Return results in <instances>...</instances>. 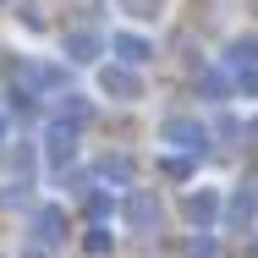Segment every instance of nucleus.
I'll list each match as a JSON object with an SVG mask.
<instances>
[{
	"label": "nucleus",
	"mask_w": 258,
	"mask_h": 258,
	"mask_svg": "<svg viewBox=\"0 0 258 258\" xmlns=\"http://www.w3.org/2000/svg\"><path fill=\"white\" fill-rule=\"evenodd\" d=\"M72 149H77V121L50 115V126H44V154H50V165H72Z\"/></svg>",
	"instance_id": "1"
},
{
	"label": "nucleus",
	"mask_w": 258,
	"mask_h": 258,
	"mask_svg": "<svg viewBox=\"0 0 258 258\" xmlns=\"http://www.w3.org/2000/svg\"><path fill=\"white\" fill-rule=\"evenodd\" d=\"M99 88L110 94V99H138V94H143V83L132 77L126 60H121V66H104V72H99Z\"/></svg>",
	"instance_id": "2"
},
{
	"label": "nucleus",
	"mask_w": 258,
	"mask_h": 258,
	"mask_svg": "<svg viewBox=\"0 0 258 258\" xmlns=\"http://www.w3.org/2000/svg\"><path fill=\"white\" fill-rule=\"evenodd\" d=\"M165 138H170L176 149H204V126H198L192 115H170V121H165Z\"/></svg>",
	"instance_id": "3"
},
{
	"label": "nucleus",
	"mask_w": 258,
	"mask_h": 258,
	"mask_svg": "<svg viewBox=\"0 0 258 258\" xmlns=\"http://www.w3.org/2000/svg\"><path fill=\"white\" fill-rule=\"evenodd\" d=\"M33 225H39V231H33V236H39V242H44V247H60V242H66V214H60V209H39V220H33Z\"/></svg>",
	"instance_id": "4"
},
{
	"label": "nucleus",
	"mask_w": 258,
	"mask_h": 258,
	"mask_svg": "<svg viewBox=\"0 0 258 258\" xmlns=\"http://www.w3.org/2000/svg\"><path fill=\"white\" fill-rule=\"evenodd\" d=\"M126 220H132V231H154L159 225V204L149 192H132V198H126Z\"/></svg>",
	"instance_id": "5"
},
{
	"label": "nucleus",
	"mask_w": 258,
	"mask_h": 258,
	"mask_svg": "<svg viewBox=\"0 0 258 258\" xmlns=\"http://www.w3.org/2000/svg\"><path fill=\"white\" fill-rule=\"evenodd\" d=\"M115 55H121L126 66H143L154 50H149V39H138V33H121V39H115Z\"/></svg>",
	"instance_id": "6"
},
{
	"label": "nucleus",
	"mask_w": 258,
	"mask_h": 258,
	"mask_svg": "<svg viewBox=\"0 0 258 258\" xmlns=\"http://www.w3.org/2000/svg\"><path fill=\"white\" fill-rule=\"evenodd\" d=\"M214 214H220V198H214V192H192V198H187V220H192V225H209Z\"/></svg>",
	"instance_id": "7"
},
{
	"label": "nucleus",
	"mask_w": 258,
	"mask_h": 258,
	"mask_svg": "<svg viewBox=\"0 0 258 258\" xmlns=\"http://www.w3.org/2000/svg\"><path fill=\"white\" fill-rule=\"evenodd\" d=\"M66 50H72V60H94L99 44H94V33H72V39H66Z\"/></svg>",
	"instance_id": "8"
},
{
	"label": "nucleus",
	"mask_w": 258,
	"mask_h": 258,
	"mask_svg": "<svg viewBox=\"0 0 258 258\" xmlns=\"http://www.w3.org/2000/svg\"><path fill=\"white\" fill-rule=\"evenodd\" d=\"M99 176L104 181H132V165L126 159H99Z\"/></svg>",
	"instance_id": "9"
},
{
	"label": "nucleus",
	"mask_w": 258,
	"mask_h": 258,
	"mask_svg": "<svg viewBox=\"0 0 258 258\" xmlns=\"http://www.w3.org/2000/svg\"><path fill=\"white\" fill-rule=\"evenodd\" d=\"M231 220H236V225H247V220H253V192H236V204H231Z\"/></svg>",
	"instance_id": "10"
},
{
	"label": "nucleus",
	"mask_w": 258,
	"mask_h": 258,
	"mask_svg": "<svg viewBox=\"0 0 258 258\" xmlns=\"http://www.w3.org/2000/svg\"><path fill=\"white\" fill-rule=\"evenodd\" d=\"M165 176H170V181H187V176H192V159H165Z\"/></svg>",
	"instance_id": "11"
},
{
	"label": "nucleus",
	"mask_w": 258,
	"mask_h": 258,
	"mask_svg": "<svg viewBox=\"0 0 258 258\" xmlns=\"http://www.w3.org/2000/svg\"><path fill=\"white\" fill-rule=\"evenodd\" d=\"M88 253H94V258L110 253V236H104V225H94V231H88Z\"/></svg>",
	"instance_id": "12"
},
{
	"label": "nucleus",
	"mask_w": 258,
	"mask_h": 258,
	"mask_svg": "<svg viewBox=\"0 0 258 258\" xmlns=\"http://www.w3.org/2000/svg\"><path fill=\"white\" fill-rule=\"evenodd\" d=\"M187 258H220V247H214V236H198V242L187 247Z\"/></svg>",
	"instance_id": "13"
},
{
	"label": "nucleus",
	"mask_w": 258,
	"mask_h": 258,
	"mask_svg": "<svg viewBox=\"0 0 258 258\" xmlns=\"http://www.w3.org/2000/svg\"><path fill=\"white\" fill-rule=\"evenodd\" d=\"M0 143H6V115H0Z\"/></svg>",
	"instance_id": "14"
}]
</instances>
